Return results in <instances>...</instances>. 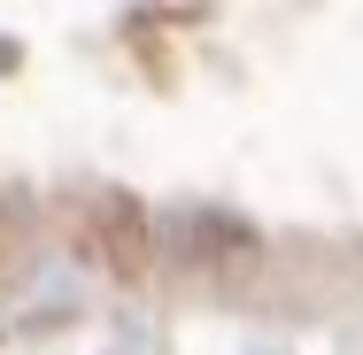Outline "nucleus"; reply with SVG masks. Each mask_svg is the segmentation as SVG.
Segmentation results:
<instances>
[{
    "label": "nucleus",
    "instance_id": "nucleus-1",
    "mask_svg": "<svg viewBox=\"0 0 363 355\" xmlns=\"http://www.w3.org/2000/svg\"><path fill=\"white\" fill-rule=\"evenodd\" d=\"M70 232L77 247L101 263V271H116V278H147V263H155V224L132 193H116V186H101V193H77L70 201Z\"/></svg>",
    "mask_w": 363,
    "mask_h": 355
}]
</instances>
